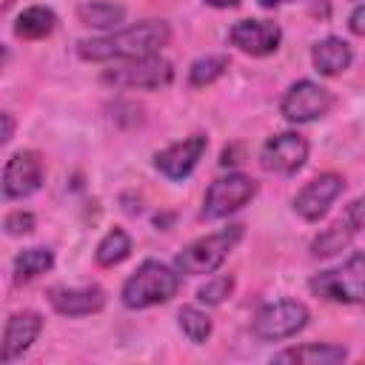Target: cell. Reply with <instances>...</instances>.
<instances>
[{"instance_id": "obj_1", "label": "cell", "mask_w": 365, "mask_h": 365, "mask_svg": "<svg viewBox=\"0 0 365 365\" xmlns=\"http://www.w3.org/2000/svg\"><path fill=\"white\" fill-rule=\"evenodd\" d=\"M171 29L165 20H143L128 29L111 31L106 37L80 40L77 54L91 63H108V60H143L160 54L163 46H168Z\"/></svg>"}, {"instance_id": "obj_2", "label": "cell", "mask_w": 365, "mask_h": 365, "mask_svg": "<svg viewBox=\"0 0 365 365\" xmlns=\"http://www.w3.org/2000/svg\"><path fill=\"white\" fill-rule=\"evenodd\" d=\"M180 291V271L157 262V259H145L143 265H137V271L123 282V305L131 311H143L151 305H163L171 297H177Z\"/></svg>"}, {"instance_id": "obj_3", "label": "cell", "mask_w": 365, "mask_h": 365, "mask_svg": "<svg viewBox=\"0 0 365 365\" xmlns=\"http://www.w3.org/2000/svg\"><path fill=\"white\" fill-rule=\"evenodd\" d=\"M242 228L245 225H228L222 231H214V234H205V237L188 242L174 257V268L180 274H188V277L214 274L225 262V257L231 254V248L242 240Z\"/></svg>"}, {"instance_id": "obj_4", "label": "cell", "mask_w": 365, "mask_h": 365, "mask_svg": "<svg viewBox=\"0 0 365 365\" xmlns=\"http://www.w3.org/2000/svg\"><path fill=\"white\" fill-rule=\"evenodd\" d=\"M308 288L331 302H345V305H362L365 302V254L354 251L339 268L319 271L311 277Z\"/></svg>"}, {"instance_id": "obj_5", "label": "cell", "mask_w": 365, "mask_h": 365, "mask_svg": "<svg viewBox=\"0 0 365 365\" xmlns=\"http://www.w3.org/2000/svg\"><path fill=\"white\" fill-rule=\"evenodd\" d=\"M103 80L120 88H165L174 80V66L160 54L143 60H114V68H106Z\"/></svg>"}, {"instance_id": "obj_6", "label": "cell", "mask_w": 365, "mask_h": 365, "mask_svg": "<svg viewBox=\"0 0 365 365\" xmlns=\"http://www.w3.org/2000/svg\"><path fill=\"white\" fill-rule=\"evenodd\" d=\"M308 319H311V314L299 299H277V302H268L257 311L251 328L259 339L279 342V339L299 334L308 325Z\"/></svg>"}, {"instance_id": "obj_7", "label": "cell", "mask_w": 365, "mask_h": 365, "mask_svg": "<svg viewBox=\"0 0 365 365\" xmlns=\"http://www.w3.org/2000/svg\"><path fill=\"white\" fill-rule=\"evenodd\" d=\"M257 194V182L245 174H228L220 177L208 185L205 200H202V217L205 220H222L234 211H240L242 205H248Z\"/></svg>"}, {"instance_id": "obj_8", "label": "cell", "mask_w": 365, "mask_h": 365, "mask_svg": "<svg viewBox=\"0 0 365 365\" xmlns=\"http://www.w3.org/2000/svg\"><path fill=\"white\" fill-rule=\"evenodd\" d=\"M331 106H334V94L325 86H319L314 80H297L285 91V97L279 103V111L288 123L302 125V123H314L322 114H328Z\"/></svg>"}, {"instance_id": "obj_9", "label": "cell", "mask_w": 365, "mask_h": 365, "mask_svg": "<svg viewBox=\"0 0 365 365\" xmlns=\"http://www.w3.org/2000/svg\"><path fill=\"white\" fill-rule=\"evenodd\" d=\"M305 160H308V140L297 131H279V134L268 137L259 151L262 168L282 174V177L297 174L305 165Z\"/></svg>"}, {"instance_id": "obj_10", "label": "cell", "mask_w": 365, "mask_h": 365, "mask_svg": "<svg viewBox=\"0 0 365 365\" xmlns=\"http://www.w3.org/2000/svg\"><path fill=\"white\" fill-rule=\"evenodd\" d=\"M43 185V157L37 151H14L3 168V197L23 200Z\"/></svg>"}, {"instance_id": "obj_11", "label": "cell", "mask_w": 365, "mask_h": 365, "mask_svg": "<svg viewBox=\"0 0 365 365\" xmlns=\"http://www.w3.org/2000/svg\"><path fill=\"white\" fill-rule=\"evenodd\" d=\"M342 188H345V180H342L339 174H334V171L319 174V177H314L311 182H305V185L297 191V197H294V211H297L305 222H319V220L328 214L331 202L342 194Z\"/></svg>"}, {"instance_id": "obj_12", "label": "cell", "mask_w": 365, "mask_h": 365, "mask_svg": "<svg viewBox=\"0 0 365 365\" xmlns=\"http://www.w3.org/2000/svg\"><path fill=\"white\" fill-rule=\"evenodd\" d=\"M205 148H208V140L202 134H191V137H182V140L171 143L168 148L157 151L154 154V165H157V171L163 177L180 182L197 168V163L202 160Z\"/></svg>"}, {"instance_id": "obj_13", "label": "cell", "mask_w": 365, "mask_h": 365, "mask_svg": "<svg viewBox=\"0 0 365 365\" xmlns=\"http://www.w3.org/2000/svg\"><path fill=\"white\" fill-rule=\"evenodd\" d=\"M228 40L251 57H268L279 48L282 29L271 20H237L228 31Z\"/></svg>"}, {"instance_id": "obj_14", "label": "cell", "mask_w": 365, "mask_h": 365, "mask_svg": "<svg viewBox=\"0 0 365 365\" xmlns=\"http://www.w3.org/2000/svg\"><path fill=\"white\" fill-rule=\"evenodd\" d=\"M40 331H43V317L37 311H14L6 319V328H3V354H0V359L6 365L20 359L37 342Z\"/></svg>"}, {"instance_id": "obj_15", "label": "cell", "mask_w": 365, "mask_h": 365, "mask_svg": "<svg viewBox=\"0 0 365 365\" xmlns=\"http://www.w3.org/2000/svg\"><path fill=\"white\" fill-rule=\"evenodd\" d=\"M48 302L63 317H88L103 311L106 291L100 285H83V288H51Z\"/></svg>"}, {"instance_id": "obj_16", "label": "cell", "mask_w": 365, "mask_h": 365, "mask_svg": "<svg viewBox=\"0 0 365 365\" xmlns=\"http://www.w3.org/2000/svg\"><path fill=\"white\" fill-rule=\"evenodd\" d=\"M351 60H354V48H351V43L348 40H342V37H325V40H319L314 48H311V63H314V68L322 74V77H336V74H342L348 66H351Z\"/></svg>"}, {"instance_id": "obj_17", "label": "cell", "mask_w": 365, "mask_h": 365, "mask_svg": "<svg viewBox=\"0 0 365 365\" xmlns=\"http://www.w3.org/2000/svg\"><path fill=\"white\" fill-rule=\"evenodd\" d=\"M348 356V351L342 345H331V342H311V345H299V348H288L279 351L274 356V362H299V365H336Z\"/></svg>"}, {"instance_id": "obj_18", "label": "cell", "mask_w": 365, "mask_h": 365, "mask_svg": "<svg viewBox=\"0 0 365 365\" xmlns=\"http://www.w3.org/2000/svg\"><path fill=\"white\" fill-rule=\"evenodd\" d=\"M57 26V14L46 6H29L20 11L17 23H14V34L23 40H43L54 31Z\"/></svg>"}, {"instance_id": "obj_19", "label": "cell", "mask_w": 365, "mask_h": 365, "mask_svg": "<svg viewBox=\"0 0 365 365\" xmlns=\"http://www.w3.org/2000/svg\"><path fill=\"white\" fill-rule=\"evenodd\" d=\"M77 20L83 26L91 29H103L111 31L125 20V9L120 3H106V0H94V3H80L77 6Z\"/></svg>"}, {"instance_id": "obj_20", "label": "cell", "mask_w": 365, "mask_h": 365, "mask_svg": "<svg viewBox=\"0 0 365 365\" xmlns=\"http://www.w3.org/2000/svg\"><path fill=\"white\" fill-rule=\"evenodd\" d=\"M51 265H54V254L48 248H26L14 257V279L29 282V279L51 271Z\"/></svg>"}, {"instance_id": "obj_21", "label": "cell", "mask_w": 365, "mask_h": 365, "mask_svg": "<svg viewBox=\"0 0 365 365\" xmlns=\"http://www.w3.org/2000/svg\"><path fill=\"white\" fill-rule=\"evenodd\" d=\"M128 254H131V237H128L123 228H111V231L100 240V245H97V251H94V259H97V265L111 268V265H120Z\"/></svg>"}, {"instance_id": "obj_22", "label": "cell", "mask_w": 365, "mask_h": 365, "mask_svg": "<svg viewBox=\"0 0 365 365\" xmlns=\"http://www.w3.org/2000/svg\"><path fill=\"white\" fill-rule=\"evenodd\" d=\"M225 68H228V57H225V54H205V57H200V60L191 63V68H188V83H191L194 88H205V86H211L214 80H220V77L225 74Z\"/></svg>"}, {"instance_id": "obj_23", "label": "cell", "mask_w": 365, "mask_h": 365, "mask_svg": "<svg viewBox=\"0 0 365 365\" xmlns=\"http://www.w3.org/2000/svg\"><path fill=\"white\" fill-rule=\"evenodd\" d=\"M351 237H354V231L348 228L345 220H339V222H334L331 228H325V231L311 242V254H314V257H334V254H339L342 248H348Z\"/></svg>"}, {"instance_id": "obj_24", "label": "cell", "mask_w": 365, "mask_h": 365, "mask_svg": "<svg viewBox=\"0 0 365 365\" xmlns=\"http://www.w3.org/2000/svg\"><path fill=\"white\" fill-rule=\"evenodd\" d=\"M180 331L185 334L188 342L194 345H202L208 336H211V317L205 311H200L197 305H185L180 308Z\"/></svg>"}, {"instance_id": "obj_25", "label": "cell", "mask_w": 365, "mask_h": 365, "mask_svg": "<svg viewBox=\"0 0 365 365\" xmlns=\"http://www.w3.org/2000/svg\"><path fill=\"white\" fill-rule=\"evenodd\" d=\"M231 291H234V277H214L197 288V299L202 305H220L231 297Z\"/></svg>"}, {"instance_id": "obj_26", "label": "cell", "mask_w": 365, "mask_h": 365, "mask_svg": "<svg viewBox=\"0 0 365 365\" xmlns=\"http://www.w3.org/2000/svg\"><path fill=\"white\" fill-rule=\"evenodd\" d=\"M3 228H6L9 237L29 234V231H34V214H31V211H11V214L3 220Z\"/></svg>"}, {"instance_id": "obj_27", "label": "cell", "mask_w": 365, "mask_h": 365, "mask_svg": "<svg viewBox=\"0 0 365 365\" xmlns=\"http://www.w3.org/2000/svg\"><path fill=\"white\" fill-rule=\"evenodd\" d=\"M345 222H348V228L356 234V231H365V194L362 197H356L351 205H348V211H345Z\"/></svg>"}, {"instance_id": "obj_28", "label": "cell", "mask_w": 365, "mask_h": 365, "mask_svg": "<svg viewBox=\"0 0 365 365\" xmlns=\"http://www.w3.org/2000/svg\"><path fill=\"white\" fill-rule=\"evenodd\" d=\"M348 29H351L356 37H365V3H359V6L351 11V17H348Z\"/></svg>"}, {"instance_id": "obj_29", "label": "cell", "mask_w": 365, "mask_h": 365, "mask_svg": "<svg viewBox=\"0 0 365 365\" xmlns=\"http://www.w3.org/2000/svg\"><path fill=\"white\" fill-rule=\"evenodd\" d=\"M11 134H14V120H11V114L9 111H3V143H9L11 140Z\"/></svg>"}, {"instance_id": "obj_30", "label": "cell", "mask_w": 365, "mask_h": 365, "mask_svg": "<svg viewBox=\"0 0 365 365\" xmlns=\"http://www.w3.org/2000/svg\"><path fill=\"white\" fill-rule=\"evenodd\" d=\"M208 6H214V9H234V6H240V0H205Z\"/></svg>"}, {"instance_id": "obj_31", "label": "cell", "mask_w": 365, "mask_h": 365, "mask_svg": "<svg viewBox=\"0 0 365 365\" xmlns=\"http://www.w3.org/2000/svg\"><path fill=\"white\" fill-rule=\"evenodd\" d=\"M279 3H291V0H259L262 9H274V6H279Z\"/></svg>"}]
</instances>
